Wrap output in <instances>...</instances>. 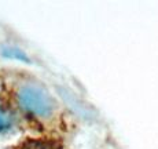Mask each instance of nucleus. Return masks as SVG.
Listing matches in <instances>:
<instances>
[{"mask_svg": "<svg viewBox=\"0 0 158 149\" xmlns=\"http://www.w3.org/2000/svg\"><path fill=\"white\" fill-rule=\"evenodd\" d=\"M17 117L8 108L0 105V134H7L15 127Z\"/></svg>", "mask_w": 158, "mask_h": 149, "instance_id": "f03ea898", "label": "nucleus"}, {"mask_svg": "<svg viewBox=\"0 0 158 149\" xmlns=\"http://www.w3.org/2000/svg\"><path fill=\"white\" fill-rule=\"evenodd\" d=\"M2 54L7 58L11 59H17V61H23V62H29V57L23 53L22 50L17 47H4L2 50Z\"/></svg>", "mask_w": 158, "mask_h": 149, "instance_id": "7ed1b4c3", "label": "nucleus"}, {"mask_svg": "<svg viewBox=\"0 0 158 149\" xmlns=\"http://www.w3.org/2000/svg\"><path fill=\"white\" fill-rule=\"evenodd\" d=\"M17 102L22 111L36 117H50L55 111V101L44 87L25 83L17 91Z\"/></svg>", "mask_w": 158, "mask_h": 149, "instance_id": "f257e3e1", "label": "nucleus"}, {"mask_svg": "<svg viewBox=\"0 0 158 149\" xmlns=\"http://www.w3.org/2000/svg\"><path fill=\"white\" fill-rule=\"evenodd\" d=\"M21 149H56L54 144H50V142H44V141H36V139H32V141L26 142L25 145H22Z\"/></svg>", "mask_w": 158, "mask_h": 149, "instance_id": "20e7f679", "label": "nucleus"}]
</instances>
